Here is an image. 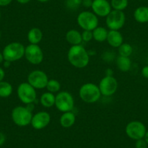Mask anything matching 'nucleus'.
<instances>
[{"mask_svg":"<svg viewBox=\"0 0 148 148\" xmlns=\"http://www.w3.org/2000/svg\"><path fill=\"white\" fill-rule=\"evenodd\" d=\"M74 98L70 92L61 91L55 95V107L62 113L73 111L74 108Z\"/></svg>","mask_w":148,"mask_h":148,"instance_id":"obj_5","label":"nucleus"},{"mask_svg":"<svg viewBox=\"0 0 148 148\" xmlns=\"http://www.w3.org/2000/svg\"><path fill=\"white\" fill-rule=\"evenodd\" d=\"M4 61H5V60H4V57H3V55H2V52H0V64L2 63Z\"/></svg>","mask_w":148,"mask_h":148,"instance_id":"obj_39","label":"nucleus"},{"mask_svg":"<svg viewBox=\"0 0 148 148\" xmlns=\"http://www.w3.org/2000/svg\"><path fill=\"white\" fill-rule=\"evenodd\" d=\"M89 57L88 51L81 45L71 46L68 49V62L76 68H84L87 66Z\"/></svg>","mask_w":148,"mask_h":148,"instance_id":"obj_1","label":"nucleus"},{"mask_svg":"<svg viewBox=\"0 0 148 148\" xmlns=\"http://www.w3.org/2000/svg\"><path fill=\"white\" fill-rule=\"evenodd\" d=\"M5 141H6V136L2 132H0V147L5 144Z\"/></svg>","mask_w":148,"mask_h":148,"instance_id":"obj_34","label":"nucleus"},{"mask_svg":"<svg viewBox=\"0 0 148 148\" xmlns=\"http://www.w3.org/2000/svg\"><path fill=\"white\" fill-rule=\"evenodd\" d=\"M25 47L20 42H11L5 47L2 55L5 61L12 62L23 58L25 55Z\"/></svg>","mask_w":148,"mask_h":148,"instance_id":"obj_3","label":"nucleus"},{"mask_svg":"<svg viewBox=\"0 0 148 148\" xmlns=\"http://www.w3.org/2000/svg\"><path fill=\"white\" fill-rule=\"evenodd\" d=\"M118 52L119 54V56L129 57V58L133 52V47L130 44L123 43L118 48Z\"/></svg>","mask_w":148,"mask_h":148,"instance_id":"obj_25","label":"nucleus"},{"mask_svg":"<svg viewBox=\"0 0 148 148\" xmlns=\"http://www.w3.org/2000/svg\"><path fill=\"white\" fill-rule=\"evenodd\" d=\"M12 91L13 88L11 84L5 81L0 82V97H8L12 95Z\"/></svg>","mask_w":148,"mask_h":148,"instance_id":"obj_23","label":"nucleus"},{"mask_svg":"<svg viewBox=\"0 0 148 148\" xmlns=\"http://www.w3.org/2000/svg\"><path fill=\"white\" fill-rule=\"evenodd\" d=\"M82 0H65V5L68 10H76L82 5Z\"/></svg>","mask_w":148,"mask_h":148,"instance_id":"obj_27","label":"nucleus"},{"mask_svg":"<svg viewBox=\"0 0 148 148\" xmlns=\"http://www.w3.org/2000/svg\"><path fill=\"white\" fill-rule=\"evenodd\" d=\"M1 36H2V34H1V31H0V39H1Z\"/></svg>","mask_w":148,"mask_h":148,"instance_id":"obj_42","label":"nucleus"},{"mask_svg":"<svg viewBox=\"0 0 148 148\" xmlns=\"http://www.w3.org/2000/svg\"><path fill=\"white\" fill-rule=\"evenodd\" d=\"M65 39L72 46H73V45H80L82 42H83L82 41V33L75 29L69 30L66 33Z\"/></svg>","mask_w":148,"mask_h":148,"instance_id":"obj_18","label":"nucleus"},{"mask_svg":"<svg viewBox=\"0 0 148 148\" xmlns=\"http://www.w3.org/2000/svg\"><path fill=\"white\" fill-rule=\"evenodd\" d=\"M110 5L114 10L123 11L129 5V0H111Z\"/></svg>","mask_w":148,"mask_h":148,"instance_id":"obj_24","label":"nucleus"},{"mask_svg":"<svg viewBox=\"0 0 148 148\" xmlns=\"http://www.w3.org/2000/svg\"><path fill=\"white\" fill-rule=\"evenodd\" d=\"M106 25L110 30L119 31L121 29L126 23V15L123 11L112 10L105 19Z\"/></svg>","mask_w":148,"mask_h":148,"instance_id":"obj_8","label":"nucleus"},{"mask_svg":"<svg viewBox=\"0 0 148 148\" xmlns=\"http://www.w3.org/2000/svg\"><path fill=\"white\" fill-rule=\"evenodd\" d=\"M76 115L73 113V111L62 113V115L60 118V124L65 129L71 128L76 123Z\"/></svg>","mask_w":148,"mask_h":148,"instance_id":"obj_17","label":"nucleus"},{"mask_svg":"<svg viewBox=\"0 0 148 148\" xmlns=\"http://www.w3.org/2000/svg\"><path fill=\"white\" fill-rule=\"evenodd\" d=\"M142 75L146 79H148V65L143 67L142 69Z\"/></svg>","mask_w":148,"mask_h":148,"instance_id":"obj_33","label":"nucleus"},{"mask_svg":"<svg viewBox=\"0 0 148 148\" xmlns=\"http://www.w3.org/2000/svg\"><path fill=\"white\" fill-rule=\"evenodd\" d=\"M28 83L35 89H45L49 81L47 75L41 70H34L28 74Z\"/></svg>","mask_w":148,"mask_h":148,"instance_id":"obj_9","label":"nucleus"},{"mask_svg":"<svg viewBox=\"0 0 148 148\" xmlns=\"http://www.w3.org/2000/svg\"><path fill=\"white\" fill-rule=\"evenodd\" d=\"M36 1H38V2H41V3H45V2H49V0H36Z\"/></svg>","mask_w":148,"mask_h":148,"instance_id":"obj_41","label":"nucleus"},{"mask_svg":"<svg viewBox=\"0 0 148 148\" xmlns=\"http://www.w3.org/2000/svg\"><path fill=\"white\" fill-rule=\"evenodd\" d=\"M12 0H0V7H6L10 5Z\"/></svg>","mask_w":148,"mask_h":148,"instance_id":"obj_32","label":"nucleus"},{"mask_svg":"<svg viewBox=\"0 0 148 148\" xmlns=\"http://www.w3.org/2000/svg\"><path fill=\"white\" fill-rule=\"evenodd\" d=\"M113 70H111L110 68H108V69H107L106 71H105V74H106V76H113Z\"/></svg>","mask_w":148,"mask_h":148,"instance_id":"obj_36","label":"nucleus"},{"mask_svg":"<svg viewBox=\"0 0 148 148\" xmlns=\"http://www.w3.org/2000/svg\"><path fill=\"white\" fill-rule=\"evenodd\" d=\"M24 57L28 62L34 65H39L44 60V52L38 45L29 44L25 48Z\"/></svg>","mask_w":148,"mask_h":148,"instance_id":"obj_10","label":"nucleus"},{"mask_svg":"<svg viewBox=\"0 0 148 148\" xmlns=\"http://www.w3.org/2000/svg\"><path fill=\"white\" fill-rule=\"evenodd\" d=\"M43 38V33L39 28L34 27L28 31L27 34V39L28 42L31 45H39Z\"/></svg>","mask_w":148,"mask_h":148,"instance_id":"obj_16","label":"nucleus"},{"mask_svg":"<svg viewBox=\"0 0 148 148\" xmlns=\"http://www.w3.org/2000/svg\"><path fill=\"white\" fill-rule=\"evenodd\" d=\"M5 72L4 71L3 68H2L0 67V82H2L3 81V79H5Z\"/></svg>","mask_w":148,"mask_h":148,"instance_id":"obj_35","label":"nucleus"},{"mask_svg":"<svg viewBox=\"0 0 148 148\" xmlns=\"http://www.w3.org/2000/svg\"><path fill=\"white\" fill-rule=\"evenodd\" d=\"M132 1H135V0H132Z\"/></svg>","mask_w":148,"mask_h":148,"instance_id":"obj_44","label":"nucleus"},{"mask_svg":"<svg viewBox=\"0 0 148 148\" xmlns=\"http://www.w3.org/2000/svg\"><path fill=\"white\" fill-rule=\"evenodd\" d=\"M51 121V116L47 111H39L33 115L31 125L36 130H42L46 128Z\"/></svg>","mask_w":148,"mask_h":148,"instance_id":"obj_13","label":"nucleus"},{"mask_svg":"<svg viewBox=\"0 0 148 148\" xmlns=\"http://www.w3.org/2000/svg\"><path fill=\"white\" fill-rule=\"evenodd\" d=\"M117 68L122 72H127L132 67V60L129 57L119 56L116 58Z\"/></svg>","mask_w":148,"mask_h":148,"instance_id":"obj_20","label":"nucleus"},{"mask_svg":"<svg viewBox=\"0 0 148 148\" xmlns=\"http://www.w3.org/2000/svg\"><path fill=\"white\" fill-rule=\"evenodd\" d=\"M33 117L32 111L27 107L17 106L13 108L11 113V118L15 125L21 127H25L31 124Z\"/></svg>","mask_w":148,"mask_h":148,"instance_id":"obj_4","label":"nucleus"},{"mask_svg":"<svg viewBox=\"0 0 148 148\" xmlns=\"http://www.w3.org/2000/svg\"><path fill=\"white\" fill-rule=\"evenodd\" d=\"M91 8L97 16L101 18H106L112 11L110 2L108 0H93Z\"/></svg>","mask_w":148,"mask_h":148,"instance_id":"obj_14","label":"nucleus"},{"mask_svg":"<svg viewBox=\"0 0 148 148\" xmlns=\"http://www.w3.org/2000/svg\"><path fill=\"white\" fill-rule=\"evenodd\" d=\"M98 86L101 95L105 97H110L116 92L119 83L117 79L113 76H105L101 79Z\"/></svg>","mask_w":148,"mask_h":148,"instance_id":"obj_12","label":"nucleus"},{"mask_svg":"<svg viewBox=\"0 0 148 148\" xmlns=\"http://www.w3.org/2000/svg\"><path fill=\"white\" fill-rule=\"evenodd\" d=\"M126 134L130 139L134 140L143 139L146 134L147 129L145 124L139 121H132L126 126Z\"/></svg>","mask_w":148,"mask_h":148,"instance_id":"obj_11","label":"nucleus"},{"mask_svg":"<svg viewBox=\"0 0 148 148\" xmlns=\"http://www.w3.org/2000/svg\"><path fill=\"white\" fill-rule=\"evenodd\" d=\"M107 42L112 47L119 48L123 43V35L119 31L110 30L108 31Z\"/></svg>","mask_w":148,"mask_h":148,"instance_id":"obj_15","label":"nucleus"},{"mask_svg":"<svg viewBox=\"0 0 148 148\" xmlns=\"http://www.w3.org/2000/svg\"><path fill=\"white\" fill-rule=\"evenodd\" d=\"M101 95L99 86L95 84L86 83L79 89V97L86 103H95L100 99Z\"/></svg>","mask_w":148,"mask_h":148,"instance_id":"obj_2","label":"nucleus"},{"mask_svg":"<svg viewBox=\"0 0 148 148\" xmlns=\"http://www.w3.org/2000/svg\"><path fill=\"white\" fill-rule=\"evenodd\" d=\"M0 19H1V12H0Z\"/></svg>","mask_w":148,"mask_h":148,"instance_id":"obj_43","label":"nucleus"},{"mask_svg":"<svg viewBox=\"0 0 148 148\" xmlns=\"http://www.w3.org/2000/svg\"><path fill=\"white\" fill-rule=\"evenodd\" d=\"M76 21L80 28L87 31H93L98 26V17L91 11H83L78 15Z\"/></svg>","mask_w":148,"mask_h":148,"instance_id":"obj_6","label":"nucleus"},{"mask_svg":"<svg viewBox=\"0 0 148 148\" xmlns=\"http://www.w3.org/2000/svg\"><path fill=\"white\" fill-rule=\"evenodd\" d=\"M47 90L51 93H58L60 91L61 84L56 79H49L46 86Z\"/></svg>","mask_w":148,"mask_h":148,"instance_id":"obj_26","label":"nucleus"},{"mask_svg":"<svg viewBox=\"0 0 148 148\" xmlns=\"http://www.w3.org/2000/svg\"><path fill=\"white\" fill-rule=\"evenodd\" d=\"M93 0H82V5L85 8H91Z\"/></svg>","mask_w":148,"mask_h":148,"instance_id":"obj_31","label":"nucleus"},{"mask_svg":"<svg viewBox=\"0 0 148 148\" xmlns=\"http://www.w3.org/2000/svg\"><path fill=\"white\" fill-rule=\"evenodd\" d=\"M147 144L146 141L143 139H138L135 143V148H147Z\"/></svg>","mask_w":148,"mask_h":148,"instance_id":"obj_29","label":"nucleus"},{"mask_svg":"<svg viewBox=\"0 0 148 148\" xmlns=\"http://www.w3.org/2000/svg\"><path fill=\"white\" fill-rule=\"evenodd\" d=\"M4 67H5V68H9L10 66V65H11V62H9V61H4Z\"/></svg>","mask_w":148,"mask_h":148,"instance_id":"obj_38","label":"nucleus"},{"mask_svg":"<svg viewBox=\"0 0 148 148\" xmlns=\"http://www.w3.org/2000/svg\"><path fill=\"white\" fill-rule=\"evenodd\" d=\"M17 95L21 102L25 105L34 103L37 97L36 89L28 82L20 84L17 89Z\"/></svg>","mask_w":148,"mask_h":148,"instance_id":"obj_7","label":"nucleus"},{"mask_svg":"<svg viewBox=\"0 0 148 148\" xmlns=\"http://www.w3.org/2000/svg\"><path fill=\"white\" fill-rule=\"evenodd\" d=\"M144 139H145V140L146 141L147 144V145H148V131H147V132H146V134H145V137H144Z\"/></svg>","mask_w":148,"mask_h":148,"instance_id":"obj_40","label":"nucleus"},{"mask_svg":"<svg viewBox=\"0 0 148 148\" xmlns=\"http://www.w3.org/2000/svg\"><path fill=\"white\" fill-rule=\"evenodd\" d=\"M82 41H83V42H90L92 39H93V34H92V31H87V30H84V31L82 33Z\"/></svg>","mask_w":148,"mask_h":148,"instance_id":"obj_28","label":"nucleus"},{"mask_svg":"<svg viewBox=\"0 0 148 148\" xmlns=\"http://www.w3.org/2000/svg\"><path fill=\"white\" fill-rule=\"evenodd\" d=\"M16 1L21 5H25V4H28V2H31V0H16Z\"/></svg>","mask_w":148,"mask_h":148,"instance_id":"obj_37","label":"nucleus"},{"mask_svg":"<svg viewBox=\"0 0 148 148\" xmlns=\"http://www.w3.org/2000/svg\"><path fill=\"white\" fill-rule=\"evenodd\" d=\"M40 103L44 108H49L54 106L55 104V95L49 92H45L40 97Z\"/></svg>","mask_w":148,"mask_h":148,"instance_id":"obj_21","label":"nucleus"},{"mask_svg":"<svg viewBox=\"0 0 148 148\" xmlns=\"http://www.w3.org/2000/svg\"><path fill=\"white\" fill-rule=\"evenodd\" d=\"M93 39L98 42H104L107 41L108 31L102 26H97L92 31Z\"/></svg>","mask_w":148,"mask_h":148,"instance_id":"obj_22","label":"nucleus"},{"mask_svg":"<svg viewBox=\"0 0 148 148\" xmlns=\"http://www.w3.org/2000/svg\"><path fill=\"white\" fill-rule=\"evenodd\" d=\"M102 59L105 61H112L114 59V54L110 52H105L102 55Z\"/></svg>","mask_w":148,"mask_h":148,"instance_id":"obj_30","label":"nucleus"},{"mask_svg":"<svg viewBox=\"0 0 148 148\" xmlns=\"http://www.w3.org/2000/svg\"><path fill=\"white\" fill-rule=\"evenodd\" d=\"M134 18L139 23L148 22V7L141 6L136 8L134 12Z\"/></svg>","mask_w":148,"mask_h":148,"instance_id":"obj_19","label":"nucleus"}]
</instances>
